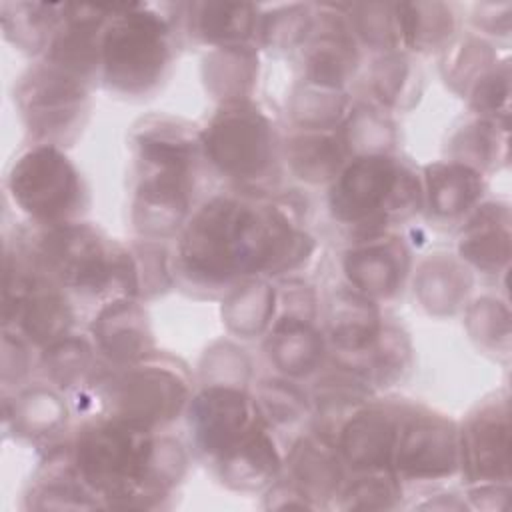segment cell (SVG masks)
Masks as SVG:
<instances>
[{
  "label": "cell",
  "instance_id": "cell-4",
  "mask_svg": "<svg viewBox=\"0 0 512 512\" xmlns=\"http://www.w3.org/2000/svg\"><path fill=\"white\" fill-rule=\"evenodd\" d=\"M156 434L94 412L68 438L74 466L102 508L156 510L148 488Z\"/></svg>",
  "mask_w": 512,
  "mask_h": 512
},
{
  "label": "cell",
  "instance_id": "cell-12",
  "mask_svg": "<svg viewBox=\"0 0 512 512\" xmlns=\"http://www.w3.org/2000/svg\"><path fill=\"white\" fill-rule=\"evenodd\" d=\"M184 416L194 454L210 466L266 424L252 390L226 384H200Z\"/></svg>",
  "mask_w": 512,
  "mask_h": 512
},
{
  "label": "cell",
  "instance_id": "cell-5",
  "mask_svg": "<svg viewBox=\"0 0 512 512\" xmlns=\"http://www.w3.org/2000/svg\"><path fill=\"white\" fill-rule=\"evenodd\" d=\"M326 206L348 238L394 230L424 210L420 168L396 152L354 156L328 184Z\"/></svg>",
  "mask_w": 512,
  "mask_h": 512
},
{
  "label": "cell",
  "instance_id": "cell-51",
  "mask_svg": "<svg viewBox=\"0 0 512 512\" xmlns=\"http://www.w3.org/2000/svg\"><path fill=\"white\" fill-rule=\"evenodd\" d=\"M278 292V314L298 316L306 320L318 318V296L312 284L300 276L280 278L276 284Z\"/></svg>",
  "mask_w": 512,
  "mask_h": 512
},
{
  "label": "cell",
  "instance_id": "cell-1",
  "mask_svg": "<svg viewBox=\"0 0 512 512\" xmlns=\"http://www.w3.org/2000/svg\"><path fill=\"white\" fill-rule=\"evenodd\" d=\"M132 158L130 224L138 238L168 242L190 214L206 166L200 126L174 114L152 112L128 132Z\"/></svg>",
  "mask_w": 512,
  "mask_h": 512
},
{
  "label": "cell",
  "instance_id": "cell-48",
  "mask_svg": "<svg viewBox=\"0 0 512 512\" xmlns=\"http://www.w3.org/2000/svg\"><path fill=\"white\" fill-rule=\"evenodd\" d=\"M464 98L470 114L510 122V58L502 56L488 68Z\"/></svg>",
  "mask_w": 512,
  "mask_h": 512
},
{
  "label": "cell",
  "instance_id": "cell-24",
  "mask_svg": "<svg viewBox=\"0 0 512 512\" xmlns=\"http://www.w3.org/2000/svg\"><path fill=\"white\" fill-rule=\"evenodd\" d=\"M386 318L382 304L348 284L338 286L324 306L322 330L328 342V356L344 358L362 352L376 340Z\"/></svg>",
  "mask_w": 512,
  "mask_h": 512
},
{
  "label": "cell",
  "instance_id": "cell-52",
  "mask_svg": "<svg viewBox=\"0 0 512 512\" xmlns=\"http://www.w3.org/2000/svg\"><path fill=\"white\" fill-rule=\"evenodd\" d=\"M470 22L480 36H510L512 4L510 2H478L472 6Z\"/></svg>",
  "mask_w": 512,
  "mask_h": 512
},
{
  "label": "cell",
  "instance_id": "cell-39",
  "mask_svg": "<svg viewBox=\"0 0 512 512\" xmlns=\"http://www.w3.org/2000/svg\"><path fill=\"white\" fill-rule=\"evenodd\" d=\"M66 18V4L2 2L0 24L4 38L18 50L40 58Z\"/></svg>",
  "mask_w": 512,
  "mask_h": 512
},
{
  "label": "cell",
  "instance_id": "cell-17",
  "mask_svg": "<svg viewBox=\"0 0 512 512\" xmlns=\"http://www.w3.org/2000/svg\"><path fill=\"white\" fill-rule=\"evenodd\" d=\"M282 474L312 502L314 510H332L350 470L336 442L310 426L284 448Z\"/></svg>",
  "mask_w": 512,
  "mask_h": 512
},
{
  "label": "cell",
  "instance_id": "cell-44",
  "mask_svg": "<svg viewBox=\"0 0 512 512\" xmlns=\"http://www.w3.org/2000/svg\"><path fill=\"white\" fill-rule=\"evenodd\" d=\"M314 28V4H276L260 8L256 46L270 52H298Z\"/></svg>",
  "mask_w": 512,
  "mask_h": 512
},
{
  "label": "cell",
  "instance_id": "cell-38",
  "mask_svg": "<svg viewBox=\"0 0 512 512\" xmlns=\"http://www.w3.org/2000/svg\"><path fill=\"white\" fill-rule=\"evenodd\" d=\"M102 358L90 336L68 334L40 350L38 368L62 392H80L96 376Z\"/></svg>",
  "mask_w": 512,
  "mask_h": 512
},
{
  "label": "cell",
  "instance_id": "cell-23",
  "mask_svg": "<svg viewBox=\"0 0 512 512\" xmlns=\"http://www.w3.org/2000/svg\"><path fill=\"white\" fill-rule=\"evenodd\" d=\"M426 218L434 224H460L486 196V176L476 168L444 158L420 168Z\"/></svg>",
  "mask_w": 512,
  "mask_h": 512
},
{
  "label": "cell",
  "instance_id": "cell-37",
  "mask_svg": "<svg viewBox=\"0 0 512 512\" xmlns=\"http://www.w3.org/2000/svg\"><path fill=\"white\" fill-rule=\"evenodd\" d=\"M266 424L282 440L284 448L292 438L312 426L310 394L292 378L266 376L252 390Z\"/></svg>",
  "mask_w": 512,
  "mask_h": 512
},
{
  "label": "cell",
  "instance_id": "cell-55",
  "mask_svg": "<svg viewBox=\"0 0 512 512\" xmlns=\"http://www.w3.org/2000/svg\"><path fill=\"white\" fill-rule=\"evenodd\" d=\"M434 498H428L420 504H416V508H426V510H464V508H470L468 502L464 500V496L460 498L458 494L454 492H438V494H432Z\"/></svg>",
  "mask_w": 512,
  "mask_h": 512
},
{
  "label": "cell",
  "instance_id": "cell-11",
  "mask_svg": "<svg viewBox=\"0 0 512 512\" xmlns=\"http://www.w3.org/2000/svg\"><path fill=\"white\" fill-rule=\"evenodd\" d=\"M390 470L404 488L434 486L458 476V422L436 408L404 398Z\"/></svg>",
  "mask_w": 512,
  "mask_h": 512
},
{
  "label": "cell",
  "instance_id": "cell-42",
  "mask_svg": "<svg viewBox=\"0 0 512 512\" xmlns=\"http://www.w3.org/2000/svg\"><path fill=\"white\" fill-rule=\"evenodd\" d=\"M498 60L500 56L488 38L476 32H460L440 52V74L446 86L464 98L470 86Z\"/></svg>",
  "mask_w": 512,
  "mask_h": 512
},
{
  "label": "cell",
  "instance_id": "cell-19",
  "mask_svg": "<svg viewBox=\"0 0 512 512\" xmlns=\"http://www.w3.org/2000/svg\"><path fill=\"white\" fill-rule=\"evenodd\" d=\"M90 338L104 364L122 366L156 350L148 310L142 300L116 296L96 306Z\"/></svg>",
  "mask_w": 512,
  "mask_h": 512
},
{
  "label": "cell",
  "instance_id": "cell-33",
  "mask_svg": "<svg viewBox=\"0 0 512 512\" xmlns=\"http://www.w3.org/2000/svg\"><path fill=\"white\" fill-rule=\"evenodd\" d=\"M402 50L414 56L440 54L462 30L452 2H396Z\"/></svg>",
  "mask_w": 512,
  "mask_h": 512
},
{
  "label": "cell",
  "instance_id": "cell-7",
  "mask_svg": "<svg viewBox=\"0 0 512 512\" xmlns=\"http://www.w3.org/2000/svg\"><path fill=\"white\" fill-rule=\"evenodd\" d=\"M194 390V376L182 358L152 350L122 366L102 362L92 382L76 394L94 400V412L164 432L186 414Z\"/></svg>",
  "mask_w": 512,
  "mask_h": 512
},
{
  "label": "cell",
  "instance_id": "cell-13",
  "mask_svg": "<svg viewBox=\"0 0 512 512\" xmlns=\"http://www.w3.org/2000/svg\"><path fill=\"white\" fill-rule=\"evenodd\" d=\"M510 398L496 390L478 400L458 422L460 478L464 486L510 484L512 466Z\"/></svg>",
  "mask_w": 512,
  "mask_h": 512
},
{
  "label": "cell",
  "instance_id": "cell-40",
  "mask_svg": "<svg viewBox=\"0 0 512 512\" xmlns=\"http://www.w3.org/2000/svg\"><path fill=\"white\" fill-rule=\"evenodd\" d=\"M340 138L350 154H392L398 146V126L390 112L372 100H352V106L338 126Z\"/></svg>",
  "mask_w": 512,
  "mask_h": 512
},
{
  "label": "cell",
  "instance_id": "cell-46",
  "mask_svg": "<svg viewBox=\"0 0 512 512\" xmlns=\"http://www.w3.org/2000/svg\"><path fill=\"white\" fill-rule=\"evenodd\" d=\"M342 8L360 48L378 54L402 50L396 2H352Z\"/></svg>",
  "mask_w": 512,
  "mask_h": 512
},
{
  "label": "cell",
  "instance_id": "cell-20",
  "mask_svg": "<svg viewBox=\"0 0 512 512\" xmlns=\"http://www.w3.org/2000/svg\"><path fill=\"white\" fill-rule=\"evenodd\" d=\"M456 256L484 276H506L512 256V214L506 200H482L456 226Z\"/></svg>",
  "mask_w": 512,
  "mask_h": 512
},
{
  "label": "cell",
  "instance_id": "cell-27",
  "mask_svg": "<svg viewBox=\"0 0 512 512\" xmlns=\"http://www.w3.org/2000/svg\"><path fill=\"white\" fill-rule=\"evenodd\" d=\"M410 284L420 308L436 318L464 310L474 288V272L448 252H432L416 262Z\"/></svg>",
  "mask_w": 512,
  "mask_h": 512
},
{
  "label": "cell",
  "instance_id": "cell-15",
  "mask_svg": "<svg viewBox=\"0 0 512 512\" xmlns=\"http://www.w3.org/2000/svg\"><path fill=\"white\" fill-rule=\"evenodd\" d=\"M296 56L298 80L346 90L362 54L342 4H314V28Z\"/></svg>",
  "mask_w": 512,
  "mask_h": 512
},
{
  "label": "cell",
  "instance_id": "cell-49",
  "mask_svg": "<svg viewBox=\"0 0 512 512\" xmlns=\"http://www.w3.org/2000/svg\"><path fill=\"white\" fill-rule=\"evenodd\" d=\"M200 384H226L248 388L252 378L250 356L230 340L210 344L200 358Z\"/></svg>",
  "mask_w": 512,
  "mask_h": 512
},
{
  "label": "cell",
  "instance_id": "cell-8",
  "mask_svg": "<svg viewBox=\"0 0 512 512\" xmlns=\"http://www.w3.org/2000/svg\"><path fill=\"white\" fill-rule=\"evenodd\" d=\"M200 136L206 166L230 188L274 190L284 168V134L254 98L218 104L200 126Z\"/></svg>",
  "mask_w": 512,
  "mask_h": 512
},
{
  "label": "cell",
  "instance_id": "cell-35",
  "mask_svg": "<svg viewBox=\"0 0 512 512\" xmlns=\"http://www.w3.org/2000/svg\"><path fill=\"white\" fill-rule=\"evenodd\" d=\"M308 394L314 412L312 426L332 438L342 420L378 392L348 368L326 360Z\"/></svg>",
  "mask_w": 512,
  "mask_h": 512
},
{
  "label": "cell",
  "instance_id": "cell-9",
  "mask_svg": "<svg viewBox=\"0 0 512 512\" xmlns=\"http://www.w3.org/2000/svg\"><path fill=\"white\" fill-rule=\"evenodd\" d=\"M6 192L34 226L82 220L90 208V188L64 148L28 144L6 174Z\"/></svg>",
  "mask_w": 512,
  "mask_h": 512
},
{
  "label": "cell",
  "instance_id": "cell-10",
  "mask_svg": "<svg viewBox=\"0 0 512 512\" xmlns=\"http://www.w3.org/2000/svg\"><path fill=\"white\" fill-rule=\"evenodd\" d=\"M92 88L36 58L14 84V104L30 144L72 146L88 124Z\"/></svg>",
  "mask_w": 512,
  "mask_h": 512
},
{
  "label": "cell",
  "instance_id": "cell-47",
  "mask_svg": "<svg viewBox=\"0 0 512 512\" xmlns=\"http://www.w3.org/2000/svg\"><path fill=\"white\" fill-rule=\"evenodd\" d=\"M134 256L138 300H150L170 292L176 286L172 268V250L162 240L138 238L128 242Z\"/></svg>",
  "mask_w": 512,
  "mask_h": 512
},
{
  "label": "cell",
  "instance_id": "cell-31",
  "mask_svg": "<svg viewBox=\"0 0 512 512\" xmlns=\"http://www.w3.org/2000/svg\"><path fill=\"white\" fill-rule=\"evenodd\" d=\"M202 84L216 104L254 98L260 76L256 44L212 48L202 58Z\"/></svg>",
  "mask_w": 512,
  "mask_h": 512
},
{
  "label": "cell",
  "instance_id": "cell-29",
  "mask_svg": "<svg viewBox=\"0 0 512 512\" xmlns=\"http://www.w3.org/2000/svg\"><path fill=\"white\" fill-rule=\"evenodd\" d=\"M350 154L336 130L290 128L282 136V164L302 184L328 186Z\"/></svg>",
  "mask_w": 512,
  "mask_h": 512
},
{
  "label": "cell",
  "instance_id": "cell-45",
  "mask_svg": "<svg viewBox=\"0 0 512 512\" xmlns=\"http://www.w3.org/2000/svg\"><path fill=\"white\" fill-rule=\"evenodd\" d=\"M404 490L388 468L350 472L332 510H396L402 506Z\"/></svg>",
  "mask_w": 512,
  "mask_h": 512
},
{
  "label": "cell",
  "instance_id": "cell-43",
  "mask_svg": "<svg viewBox=\"0 0 512 512\" xmlns=\"http://www.w3.org/2000/svg\"><path fill=\"white\" fill-rule=\"evenodd\" d=\"M464 328L470 340L496 358H510V338H512V314L506 300L494 294H480L462 310Z\"/></svg>",
  "mask_w": 512,
  "mask_h": 512
},
{
  "label": "cell",
  "instance_id": "cell-34",
  "mask_svg": "<svg viewBox=\"0 0 512 512\" xmlns=\"http://www.w3.org/2000/svg\"><path fill=\"white\" fill-rule=\"evenodd\" d=\"M446 158L468 164L484 176L510 162V122L470 114L446 140Z\"/></svg>",
  "mask_w": 512,
  "mask_h": 512
},
{
  "label": "cell",
  "instance_id": "cell-2",
  "mask_svg": "<svg viewBox=\"0 0 512 512\" xmlns=\"http://www.w3.org/2000/svg\"><path fill=\"white\" fill-rule=\"evenodd\" d=\"M18 236L32 262L72 298L94 300L96 306L116 296L138 298L130 244L110 238L94 222L32 224Z\"/></svg>",
  "mask_w": 512,
  "mask_h": 512
},
{
  "label": "cell",
  "instance_id": "cell-6",
  "mask_svg": "<svg viewBox=\"0 0 512 512\" xmlns=\"http://www.w3.org/2000/svg\"><path fill=\"white\" fill-rule=\"evenodd\" d=\"M180 30L170 4H110L102 32L100 84L122 98H148L174 68Z\"/></svg>",
  "mask_w": 512,
  "mask_h": 512
},
{
  "label": "cell",
  "instance_id": "cell-32",
  "mask_svg": "<svg viewBox=\"0 0 512 512\" xmlns=\"http://www.w3.org/2000/svg\"><path fill=\"white\" fill-rule=\"evenodd\" d=\"M370 100L386 112L412 110L424 92V70L418 56L406 50L376 54L366 70Z\"/></svg>",
  "mask_w": 512,
  "mask_h": 512
},
{
  "label": "cell",
  "instance_id": "cell-21",
  "mask_svg": "<svg viewBox=\"0 0 512 512\" xmlns=\"http://www.w3.org/2000/svg\"><path fill=\"white\" fill-rule=\"evenodd\" d=\"M180 36L206 48L256 44L260 6L250 2L202 0L172 4Z\"/></svg>",
  "mask_w": 512,
  "mask_h": 512
},
{
  "label": "cell",
  "instance_id": "cell-53",
  "mask_svg": "<svg viewBox=\"0 0 512 512\" xmlns=\"http://www.w3.org/2000/svg\"><path fill=\"white\" fill-rule=\"evenodd\" d=\"M262 508L266 510H314L312 502L284 476L280 474L264 492Z\"/></svg>",
  "mask_w": 512,
  "mask_h": 512
},
{
  "label": "cell",
  "instance_id": "cell-3",
  "mask_svg": "<svg viewBox=\"0 0 512 512\" xmlns=\"http://www.w3.org/2000/svg\"><path fill=\"white\" fill-rule=\"evenodd\" d=\"M250 190L226 188L200 202L174 238L176 286L196 298H222L250 278L246 218Z\"/></svg>",
  "mask_w": 512,
  "mask_h": 512
},
{
  "label": "cell",
  "instance_id": "cell-18",
  "mask_svg": "<svg viewBox=\"0 0 512 512\" xmlns=\"http://www.w3.org/2000/svg\"><path fill=\"white\" fill-rule=\"evenodd\" d=\"M110 4H66V18L40 56L86 86L100 84L102 32Z\"/></svg>",
  "mask_w": 512,
  "mask_h": 512
},
{
  "label": "cell",
  "instance_id": "cell-41",
  "mask_svg": "<svg viewBox=\"0 0 512 512\" xmlns=\"http://www.w3.org/2000/svg\"><path fill=\"white\" fill-rule=\"evenodd\" d=\"M352 98L346 90L298 80L288 96L286 114L290 128L336 130L346 118Z\"/></svg>",
  "mask_w": 512,
  "mask_h": 512
},
{
  "label": "cell",
  "instance_id": "cell-26",
  "mask_svg": "<svg viewBox=\"0 0 512 512\" xmlns=\"http://www.w3.org/2000/svg\"><path fill=\"white\" fill-rule=\"evenodd\" d=\"M264 352L280 376L300 380L324 368L328 342L316 320L276 314L264 334Z\"/></svg>",
  "mask_w": 512,
  "mask_h": 512
},
{
  "label": "cell",
  "instance_id": "cell-28",
  "mask_svg": "<svg viewBox=\"0 0 512 512\" xmlns=\"http://www.w3.org/2000/svg\"><path fill=\"white\" fill-rule=\"evenodd\" d=\"M284 468V444L276 432L262 424L236 450L212 464L218 480L234 492H264Z\"/></svg>",
  "mask_w": 512,
  "mask_h": 512
},
{
  "label": "cell",
  "instance_id": "cell-54",
  "mask_svg": "<svg viewBox=\"0 0 512 512\" xmlns=\"http://www.w3.org/2000/svg\"><path fill=\"white\" fill-rule=\"evenodd\" d=\"M466 502L476 510H508L512 486L510 484H478L464 486Z\"/></svg>",
  "mask_w": 512,
  "mask_h": 512
},
{
  "label": "cell",
  "instance_id": "cell-25",
  "mask_svg": "<svg viewBox=\"0 0 512 512\" xmlns=\"http://www.w3.org/2000/svg\"><path fill=\"white\" fill-rule=\"evenodd\" d=\"M28 510H92L100 500L82 482L70 452V442L48 446L24 492Z\"/></svg>",
  "mask_w": 512,
  "mask_h": 512
},
{
  "label": "cell",
  "instance_id": "cell-14",
  "mask_svg": "<svg viewBox=\"0 0 512 512\" xmlns=\"http://www.w3.org/2000/svg\"><path fill=\"white\" fill-rule=\"evenodd\" d=\"M412 268V248L394 230L352 236L340 256L344 284L378 304L402 296Z\"/></svg>",
  "mask_w": 512,
  "mask_h": 512
},
{
  "label": "cell",
  "instance_id": "cell-50",
  "mask_svg": "<svg viewBox=\"0 0 512 512\" xmlns=\"http://www.w3.org/2000/svg\"><path fill=\"white\" fill-rule=\"evenodd\" d=\"M40 350L16 330L2 328V390L14 392L28 384V376L38 366Z\"/></svg>",
  "mask_w": 512,
  "mask_h": 512
},
{
  "label": "cell",
  "instance_id": "cell-30",
  "mask_svg": "<svg viewBox=\"0 0 512 512\" xmlns=\"http://www.w3.org/2000/svg\"><path fill=\"white\" fill-rule=\"evenodd\" d=\"M328 360L348 368L380 392L402 382L412 372L414 346L406 328L394 318H386L380 334L368 348L344 358L328 356Z\"/></svg>",
  "mask_w": 512,
  "mask_h": 512
},
{
  "label": "cell",
  "instance_id": "cell-16",
  "mask_svg": "<svg viewBox=\"0 0 512 512\" xmlns=\"http://www.w3.org/2000/svg\"><path fill=\"white\" fill-rule=\"evenodd\" d=\"M402 406L400 396L376 394L342 420L332 440L350 472L390 470Z\"/></svg>",
  "mask_w": 512,
  "mask_h": 512
},
{
  "label": "cell",
  "instance_id": "cell-22",
  "mask_svg": "<svg viewBox=\"0 0 512 512\" xmlns=\"http://www.w3.org/2000/svg\"><path fill=\"white\" fill-rule=\"evenodd\" d=\"M4 430L16 440L56 444L68 428L70 406L64 392L50 382H28L4 394Z\"/></svg>",
  "mask_w": 512,
  "mask_h": 512
},
{
  "label": "cell",
  "instance_id": "cell-36",
  "mask_svg": "<svg viewBox=\"0 0 512 512\" xmlns=\"http://www.w3.org/2000/svg\"><path fill=\"white\" fill-rule=\"evenodd\" d=\"M276 314L278 292L268 278H246L222 296L220 316L226 330L236 338L252 340L264 336Z\"/></svg>",
  "mask_w": 512,
  "mask_h": 512
}]
</instances>
